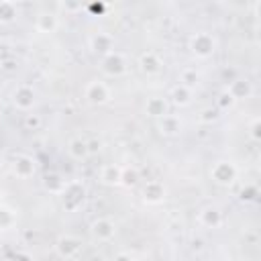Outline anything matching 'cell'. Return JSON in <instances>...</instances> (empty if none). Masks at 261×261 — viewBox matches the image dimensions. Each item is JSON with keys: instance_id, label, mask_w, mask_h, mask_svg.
Here are the masks:
<instances>
[{"instance_id": "1", "label": "cell", "mask_w": 261, "mask_h": 261, "mask_svg": "<svg viewBox=\"0 0 261 261\" xmlns=\"http://www.w3.org/2000/svg\"><path fill=\"white\" fill-rule=\"evenodd\" d=\"M86 98L94 104H102L108 100V90L104 84H100V82H94V84H90L86 90Z\"/></svg>"}, {"instance_id": "2", "label": "cell", "mask_w": 261, "mask_h": 261, "mask_svg": "<svg viewBox=\"0 0 261 261\" xmlns=\"http://www.w3.org/2000/svg\"><path fill=\"white\" fill-rule=\"evenodd\" d=\"M212 175H214V180L218 184H229V182H232V177H235V168H232L231 163H227V161H221L212 170Z\"/></svg>"}, {"instance_id": "3", "label": "cell", "mask_w": 261, "mask_h": 261, "mask_svg": "<svg viewBox=\"0 0 261 261\" xmlns=\"http://www.w3.org/2000/svg\"><path fill=\"white\" fill-rule=\"evenodd\" d=\"M78 249H80V243H78L74 237H61V239L58 241V251H59L63 257H72Z\"/></svg>"}, {"instance_id": "4", "label": "cell", "mask_w": 261, "mask_h": 261, "mask_svg": "<svg viewBox=\"0 0 261 261\" xmlns=\"http://www.w3.org/2000/svg\"><path fill=\"white\" fill-rule=\"evenodd\" d=\"M92 231H94V235L98 239H108V237L115 235V227H113V223H108V221H96L92 225Z\"/></svg>"}, {"instance_id": "5", "label": "cell", "mask_w": 261, "mask_h": 261, "mask_svg": "<svg viewBox=\"0 0 261 261\" xmlns=\"http://www.w3.org/2000/svg\"><path fill=\"white\" fill-rule=\"evenodd\" d=\"M15 104L19 108H31L33 106V92L29 88H19L15 92Z\"/></svg>"}, {"instance_id": "6", "label": "cell", "mask_w": 261, "mask_h": 261, "mask_svg": "<svg viewBox=\"0 0 261 261\" xmlns=\"http://www.w3.org/2000/svg\"><path fill=\"white\" fill-rule=\"evenodd\" d=\"M15 172L21 177H27V175H31L35 172V166H33V161L29 157H19L17 163H15Z\"/></svg>"}, {"instance_id": "7", "label": "cell", "mask_w": 261, "mask_h": 261, "mask_svg": "<svg viewBox=\"0 0 261 261\" xmlns=\"http://www.w3.org/2000/svg\"><path fill=\"white\" fill-rule=\"evenodd\" d=\"M145 198L149 200V202H159L161 198H163V188L159 186V184H155V182H151V184H147L145 186Z\"/></svg>"}, {"instance_id": "8", "label": "cell", "mask_w": 261, "mask_h": 261, "mask_svg": "<svg viewBox=\"0 0 261 261\" xmlns=\"http://www.w3.org/2000/svg\"><path fill=\"white\" fill-rule=\"evenodd\" d=\"M180 120L177 118H174V116H163V120H161V133H166V135H175L177 131H180Z\"/></svg>"}, {"instance_id": "9", "label": "cell", "mask_w": 261, "mask_h": 261, "mask_svg": "<svg viewBox=\"0 0 261 261\" xmlns=\"http://www.w3.org/2000/svg\"><path fill=\"white\" fill-rule=\"evenodd\" d=\"M120 175H122V172H120L118 168L108 166V168H104V172H102V180H104L106 184H118V182H120Z\"/></svg>"}, {"instance_id": "10", "label": "cell", "mask_w": 261, "mask_h": 261, "mask_svg": "<svg viewBox=\"0 0 261 261\" xmlns=\"http://www.w3.org/2000/svg\"><path fill=\"white\" fill-rule=\"evenodd\" d=\"M70 153H72L76 159L86 157V155H88V145H86L84 141L76 139V141H72V143H70Z\"/></svg>"}, {"instance_id": "11", "label": "cell", "mask_w": 261, "mask_h": 261, "mask_svg": "<svg viewBox=\"0 0 261 261\" xmlns=\"http://www.w3.org/2000/svg\"><path fill=\"white\" fill-rule=\"evenodd\" d=\"M147 113L151 116H163V115H166V102L159 100V98H153L147 104Z\"/></svg>"}, {"instance_id": "12", "label": "cell", "mask_w": 261, "mask_h": 261, "mask_svg": "<svg viewBox=\"0 0 261 261\" xmlns=\"http://www.w3.org/2000/svg\"><path fill=\"white\" fill-rule=\"evenodd\" d=\"M202 223L204 225H208V227H216V225H221V214H218L214 208H206L202 212Z\"/></svg>"}, {"instance_id": "13", "label": "cell", "mask_w": 261, "mask_h": 261, "mask_svg": "<svg viewBox=\"0 0 261 261\" xmlns=\"http://www.w3.org/2000/svg\"><path fill=\"white\" fill-rule=\"evenodd\" d=\"M104 70H106L108 74H120L122 70H125V63H122L120 58H108Z\"/></svg>"}, {"instance_id": "14", "label": "cell", "mask_w": 261, "mask_h": 261, "mask_svg": "<svg viewBox=\"0 0 261 261\" xmlns=\"http://www.w3.org/2000/svg\"><path fill=\"white\" fill-rule=\"evenodd\" d=\"M174 100L177 104H188L190 102V92L186 88H175L174 90Z\"/></svg>"}, {"instance_id": "15", "label": "cell", "mask_w": 261, "mask_h": 261, "mask_svg": "<svg viewBox=\"0 0 261 261\" xmlns=\"http://www.w3.org/2000/svg\"><path fill=\"white\" fill-rule=\"evenodd\" d=\"M141 63H143V70H145V72H155V70H157V61L151 58V56H149V58L145 56V58L141 59Z\"/></svg>"}, {"instance_id": "16", "label": "cell", "mask_w": 261, "mask_h": 261, "mask_svg": "<svg viewBox=\"0 0 261 261\" xmlns=\"http://www.w3.org/2000/svg\"><path fill=\"white\" fill-rule=\"evenodd\" d=\"M12 223V214H10V210H0V227H8Z\"/></svg>"}, {"instance_id": "17", "label": "cell", "mask_w": 261, "mask_h": 261, "mask_svg": "<svg viewBox=\"0 0 261 261\" xmlns=\"http://www.w3.org/2000/svg\"><path fill=\"white\" fill-rule=\"evenodd\" d=\"M120 180L125 182L127 186H133V184L137 182V172H127L125 175H120Z\"/></svg>"}, {"instance_id": "18", "label": "cell", "mask_w": 261, "mask_h": 261, "mask_svg": "<svg viewBox=\"0 0 261 261\" xmlns=\"http://www.w3.org/2000/svg\"><path fill=\"white\" fill-rule=\"evenodd\" d=\"M27 127H39V118L37 116H33V115H29V116H27Z\"/></svg>"}, {"instance_id": "19", "label": "cell", "mask_w": 261, "mask_h": 261, "mask_svg": "<svg viewBox=\"0 0 261 261\" xmlns=\"http://www.w3.org/2000/svg\"><path fill=\"white\" fill-rule=\"evenodd\" d=\"M202 115H204V116H202L204 120H210V118H214V113H212V111H204Z\"/></svg>"}, {"instance_id": "20", "label": "cell", "mask_w": 261, "mask_h": 261, "mask_svg": "<svg viewBox=\"0 0 261 261\" xmlns=\"http://www.w3.org/2000/svg\"><path fill=\"white\" fill-rule=\"evenodd\" d=\"M115 261H131V257L129 255H125V253H122V255H118Z\"/></svg>"}, {"instance_id": "21", "label": "cell", "mask_w": 261, "mask_h": 261, "mask_svg": "<svg viewBox=\"0 0 261 261\" xmlns=\"http://www.w3.org/2000/svg\"><path fill=\"white\" fill-rule=\"evenodd\" d=\"M0 111H2V108H0Z\"/></svg>"}, {"instance_id": "22", "label": "cell", "mask_w": 261, "mask_h": 261, "mask_svg": "<svg viewBox=\"0 0 261 261\" xmlns=\"http://www.w3.org/2000/svg\"><path fill=\"white\" fill-rule=\"evenodd\" d=\"M0 170H2V168H0Z\"/></svg>"}]
</instances>
